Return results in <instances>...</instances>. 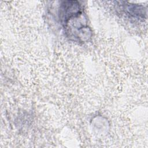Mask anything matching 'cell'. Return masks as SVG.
Segmentation results:
<instances>
[{"label": "cell", "mask_w": 148, "mask_h": 148, "mask_svg": "<svg viewBox=\"0 0 148 148\" xmlns=\"http://www.w3.org/2000/svg\"><path fill=\"white\" fill-rule=\"evenodd\" d=\"M62 23L69 38L86 42L91 37V31L81 6L76 1L64 2L60 12Z\"/></svg>", "instance_id": "6da1fadb"}]
</instances>
